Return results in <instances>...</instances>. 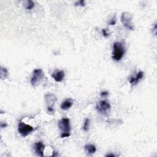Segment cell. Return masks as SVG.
Wrapping results in <instances>:
<instances>
[{
  "mask_svg": "<svg viewBox=\"0 0 157 157\" xmlns=\"http://www.w3.org/2000/svg\"><path fill=\"white\" fill-rule=\"evenodd\" d=\"M58 126L61 130L60 136L62 138H66L70 136L71 133V125L70 120L68 118H63L58 122Z\"/></svg>",
  "mask_w": 157,
  "mask_h": 157,
  "instance_id": "6da1fadb",
  "label": "cell"
},
{
  "mask_svg": "<svg viewBox=\"0 0 157 157\" xmlns=\"http://www.w3.org/2000/svg\"><path fill=\"white\" fill-rule=\"evenodd\" d=\"M125 53V48L123 44L119 42H116L113 45L112 59L116 62L120 61Z\"/></svg>",
  "mask_w": 157,
  "mask_h": 157,
  "instance_id": "7a4b0ae2",
  "label": "cell"
},
{
  "mask_svg": "<svg viewBox=\"0 0 157 157\" xmlns=\"http://www.w3.org/2000/svg\"><path fill=\"white\" fill-rule=\"evenodd\" d=\"M45 74L41 69H36L34 70L33 76L31 78V84L32 86L36 87L38 85L44 77Z\"/></svg>",
  "mask_w": 157,
  "mask_h": 157,
  "instance_id": "3957f363",
  "label": "cell"
},
{
  "mask_svg": "<svg viewBox=\"0 0 157 157\" xmlns=\"http://www.w3.org/2000/svg\"><path fill=\"white\" fill-rule=\"evenodd\" d=\"M133 15L129 12H123L121 16V21L123 26L129 30H134V27L132 22Z\"/></svg>",
  "mask_w": 157,
  "mask_h": 157,
  "instance_id": "277c9868",
  "label": "cell"
},
{
  "mask_svg": "<svg viewBox=\"0 0 157 157\" xmlns=\"http://www.w3.org/2000/svg\"><path fill=\"white\" fill-rule=\"evenodd\" d=\"M33 131L34 128L30 124H26L23 122H19L18 124V131L21 136L25 138Z\"/></svg>",
  "mask_w": 157,
  "mask_h": 157,
  "instance_id": "5b68a950",
  "label": "cell"
},
{
  "mask_svg": "<svg viewBox=\"0 0 157 157\" xmlns=\"http://www.w3.org/2000/svg\"><path fill=\"white\" fill-rule=\"evenodd\" d=\"M45 100L47 105V111L50 113H53V106L55 105V103L57 101V97L55 95L52 93H48L45 95Z\"/></svg>",
  "mask_w": 157,
  "mask_h": 157,
  "instance_id": "8992f818",
  "label": "cell"
},
{
  "mask_svg": "<svg viewBox=\"0 0 157 157\" xmlns=\"http://www.w3.org/2000/svg\"><path fill=\"white\" fill-rule=\"evenodd\" d=\"M96 109L101 114L106 115L111 109V105L109 102L105 100H101L96 104Z\"/></svg>",
  "mask_w": 157,
  "mask_h": 157,
  "instance_id": "52a82bcc",
  "label": "cell"
},
{
  "mask_svg": "<svg viewBox=\"0 0 157 157\" xmlns=\"http://www.w3.org/2000/svg\"><path fill=\"white\" fill-rule=\"evenodd\" d=\"M45 149V145L42 142H37L35 144V153L39 156L43 157L44 155V150Z\"/></svg>",
  "mask_w": 157,
  "mask_h": 157,
  "instance_id": "ba28073f",
  "label": "cell"
},
{
  "mask_svg": "<svg viewBox=\"0 0 157 157\" xmlns=\"http://www.w3.org/2000/svg\"><path fill=\"white\" fill-rule=\"evenodd\" d=\"M64 76H65V73L63 71H56L52 74V77L57 82H62L64 78Z\"/></svg>",
  "mask_w": 157,
  "mask_h": 157,
  "instance_id": "9c48e42d",
  "label": "cell"
},
{
  "mask_svg": "<svg viewBox=\"0 0 157 157\" xmlns=\"http://www.w3.org/2000/svg\"><path fill=\"white\" fill-rule=\"evenodd\" d=\"M144 77V73L142 71H139L136 77H132L129 79V83L133 85L137 84L139 81Z\"/></svg>",
  "mask_w": 157,
  "mask_h": 157,
  "instance_id": "30bf717a",
  "label": "cell"
},
{
  "mask_svg": "<svg viewBox=\"0 0 157 157\" xmlns=\"http://www.w3.org/2000/svg\"><path fill=\"white\" fill-rule=\"evenodd\" d=\"M84 148L86 154L89 155H93L96 151V148L95 145L93 144H86L85 145Z\"/></svg>",
  "mask_w": 157,
  "mask_h": 157,
  "instance_id": "8fae6325",
  "label": "cell"
},
{
  "mask_svg": "<svg viewBox=\"0 0 157 157\" xmlns=\"http://www.w3.org/2000/svg\"><path fill=\"white\" fill-rule=\"evenodd\" d=\"M73 104L71 99H67L64 101L61 104V109L63 111H67L69 108H71Z\"/></svg>",
  "mask_w": 157,
  "mask_h": 157,
  "instance_id": "7c38bea8",
  "label": "cell"
},
{
  "mask_svg": "<svg viewBox=\"0 0 157 157\" xmlns=\"http://www.w3.org/2000/svg\"><path fill=\"white\" fill-rule=\"evenodd\" d=\"M9 75V73L8 69L6 68L1 67V71H0V75H1V79H6Z\"/></svg>",
  "mask_w": 157,
  "mask_h": 157,
  "instance_id": "4fadbf2b",
  "label": "cell"
},
{
  "mask_svg": "<svg viewBox=\"0 0 157 157\" xmlns=\"http://www.w3.org/2000/svg\"><path fill=\"white\" fill-rule=\"evenodd\" d=\"M24 6L26 9L27 10H31L33 9L35 7V3L33 1H31V0H28V1H25Z\"/></svg>",
  "mask_w": 157,
  "mask_h": 157,
  "instance_id": "5bb4252c",
  "label": "cell"
},
{
  "mask_svg": "<svg viewBox=\"0 0 157 157\" xmlns=\"http://www.w3.org/2000/svg\"><path fill=\"white\" fill-rule=\"evenodd\" d=\"M90 120L89 118H86L84 122V124L83 126V130L85 131H88L89 130V128H90Z\"/></svg>",
  "mask_w": 157,
  "mask_h": 157,
  "instance_id": "9a60e30c",
  "label": "cell"
},
{
  "mask_svg": "<svg viewBox=\"0 0 157 157\" xmlns=\"http://www.w3.org/2000/svg\"><path fill=\"white\" fill-rule=\"evenodd\" d=\"M75 6H80L82 7H84L85 6V3L84 0H80L79 1H77L75 3Z\"/></svg>",
  "mask_w": 157,
  "mask_h": 157,
  "instance_id": "2e32d148",
  "label": "cell"
},
{
  "mask_svg": "<svg viewBox=\"0 0 157 157\" xmlns=\"http://www.w3.org/2000/svg\"><path fill=\"white\" fill-rule=\"evenodd\" d=\"M102 35H103V36L105 37H108V36H109V34L107 33L106 29H102Z\"/></svg>",
  "mask_w": 157,
  "mask_h": 157,
  "instance_id": "e0dca14e",
  "label": "cell"
},
{
  "mask_svg": "<svg viewBox=\"0 0 157 157\" xmlns=\"http://www.w3.org/2000/svg\"><path fill=\"white\" fill-rule=\"evenodd\" d=\"M100 95L101 97L105 98V97H107L108 95H109V93H108L107 91H102V92H101Z\"/></svg>",
  "mask_w": 157,
  "mask_h": 157,
  "instance_id": "ac0fdd59",
  "label": "cell"
},
{
  "mask_svg": "<svg viewBox=\"0 0 157 157\" xmlns=\"http://www.w3.org/2000/svg\"><path fill=\"white\" fill-rule=\"evenodd\" d=\"M116 24V19H112L111 21L109 22V25H115Z\"/></svg>",
  "mask_w": 157,
  "mask_h": 157,
  "instance_id": "d6986e66",
  "label": "cell"
},
{
  "mask_svg": "<svg viewBox=\"0 0 157 157\" xmlns=\"http://www.w3.org/2000/svg\"><path fill=\"white\" fill-rule=\"evenodd\" d=\"M7 126H8V124L6 123H1V128H6Z\"/></svg>",
  "mask_w": 157,
  "mask_h": 157,
  "instance_id": "ffe728a7",
  "label": "cell"
},
{
  "mask_svg": "<svg viewBox=\"0 0 157 157\" xmlns=\"http://www.w3.org/2000/svg\"><path fill=\"white\" fill-rule=\"evenodd\" d=\"M106 156H108V157H110V156L114 157V156H116V155L114 154H109L106 155Z\"/></svg>",
  "mask_w": 157,
  "mask_h": 157,
  "instance_id": "44dd1931",
  "label": "cell"
}]
</instances>
